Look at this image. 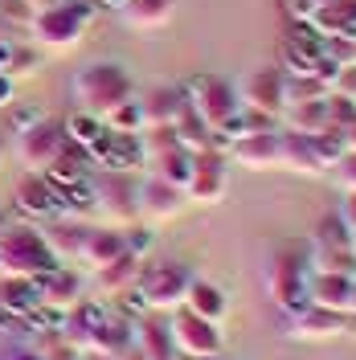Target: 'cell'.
<instances>
[{
    "mask_svg": "<svg viewBox=\"0 0 356 360\" xmlns=\"http://www.w3.org/2000/svg\"><path fill=\"white\" fill-rule=\"evenodd\" d=\"M307 278H312V250L307 242H279L267 262V295L283 315L299 311L307 303Z\"/></svg>",
    "mask_w": 356,
    "mask_h": 360,
    "instance_id": "1",
    "label": "cell"
},
{
    "mask_svg": "<svg viewBox=\"0 0 356 360\" xmlns=\"http://www.w3.org/2000/svg\"><path fill=\"white\" fill-rule=\"evenodd\" d=\"M90 21H94V4L87 0H58L49 8H37L29 17V37L49 49V53H66L74 45H82Z\"/></svg>",
    "mask_w": 356,
    "mask_h": 360,
    "instance_id": "2",
    "label": "cell"
},
{
    "mask_svg": "<svg viewBox=\"0 0 356 360\" xmlns=\"http://www.w3.org/2000/svg\"><path fill=\"white\" fill-rule=\"evenodd\" d=\"M58 266L62 262L37 225H4L0 229V274L4 278H42Z\"/></svg>",
    "mask_w": 356,
    "mask_h": 360,
    "instance_id": "3",
    "label": "cell"
},
{
    "mask_svg": "<svg viewBox=\"0 0 356 360\" xmlns=\"http://www.w3.org/2000/svg\"><path fill=\"white\" fill-rule=\"evenodd\" d=\"M132 94H135V82L119 62H90V66H82L74 74V103L87 115L103 119L111 107L127 103Z\"/></svg>",
    "mask_w": 356,
    "mask_h": 360,
    "instance_id": "4",
    "label": "cell"
},
{
    "mask_svg": "<svg viewBox=\"0 0 356 360\" xmlns=\"http://www.w3.org/2000/svg\"><path fill=\"white\" fill-rule=\"evenodd\" d=\"M189 283H193V274H189V266H180V262H144L139 266V278H135V287L127 295H132L144 311L168 315V311H177V307H184Z\"/></svg>",
    "mask_w": 356,
    "mask_h": 360,
    "instance_id": "5",
    "label": "cell"
},
{
    "mask_svg": "<svg viewBox=\"0 0 356 360\" xmlns=\"http://www.w3.org/2000/svg\"><path fill=\"white\" fill-rule=\"evenodd\" d=\"M90 201H94V213L103 217V225L127 229V225L139 221V180L132 172L94 168L90 172Z\"/></svg>",
    "mask_w": 356,
    "mask_h": 360,
    "instance_id": "6",
    "label": "cell"
},
{
    "mask_svg": "<svg viewBox=\"0 0 356 360\" xmlns=\"http://www.w3.org/2000/svg\"><path fill=\"white\" fill-rule=\"evenodd\" d=\"M234 90H238V107L262 115V119H270V123L283 119V111H287V74H283L279 66L250 70Z\"/></svg>",
    "mask_w": 356,
    "mask_h": 360,
    "instance_id": "7",
    "label": "cell"
},
{
    "mask_svg": "<svg viewBox=\"0 0 356 360\" xmlns=\"http://www.w3.org/2000/svg\"><path fill=\"white\" fill-rule=\"evenodd\" d=\"M225 197H229V152H222V148L193 152V176L184 184V201L222 205Z\"/></svg>",
    "mask_w": 356,
    "mask_h": 360,
    "instance_id": "8",
    "label": "cell"
},
{
    "mask_svg": "<svg viewBox=\"0 0 356 360\" xmlns=\"http://www.w3.org/2000/svg\"><path fill=\"white\" fill-rule=\"evenodd\" d=\"M307 250H312V270H336V274H352L356 278L352 233L344 229L340 213H336V217H324V221L315 225Z\"/></svg>",
    "mask_w": 356,
    "mask_h": 360,
    "instance_id": "9",
    "label": "cell"
},
{
    "mask_svg": "<svg viewBox=\"0 0 356 360\" xmlns=\"http://www.w3.org/2000/svg\"><path fill=\"white\" fill-rule=\"evenodd\" d=\"M66 123L62 119H37V123H29L25 131H17V160H21V168L29 172H45L53 160L62 156V148H66Z\"/></svg>",
    "mask_w": 356,
    "mask_h": 360,
    "instance_id": "10",
    "label": "cell"
},
{
    "mask_svg": "<svg viewBox=\"0 0 356 360\" xmlns=\"http://www.w3.org/2000/svg\"><path fill=\"white\" fill-rule=\"evenodd\" d=\"M168 332H172V344H177V356H189V360L222 356V328L193 315L189 307L168 311Z\"/></svg>",
    "mask_w": 356,
    "mask_h": 360,
    "instance_id": "11",
    "label": "cell"
},
{
    "mask_svg": "<svg viewBox=\"0 0 356 360\" xmlns=\"http://www.w3.org/2000/svg\"><path fill=\"white\" fill-rule=\"evenodd\" d=\"M184 94H189L193 111L201 115V123H205L209 131H217L225 119L238 111V90H234V82H225L222 74H197V78L184 86Z\"/></svg>",
    "mask_w": 356,
    "mask_h": 360,
    "instance_id": "12",
    "label": "cell"
},
{
    "mask_svg": "<svg viewBox=\"0 0 356 360\" xmlns=\"http://www.w3.org/2000/svg\"><path fill=\"white\" fill-rule=\"evenodd\" d=\"M287 336L291 340H332V336H348V311H328V307H315V303H303L299 311L287 315Z\"/></svg>",
    "mask_w": 356,
    "mask_h": 360,
    "instance_id": "13",
    "label": "cell"
},
{
    "mask_svg": "<svg viewBox=\"0 0 356 360\" xmlns=\"http://www.w3.org/2000/svg\"><path fill=\"white\" fill-rule=\"evenodd\" d=\"M87 156L94 168L103 172H135L144 168V152H139V135H115L103 131L94 143L87 148Z\"/></svg>",
    "mask_w": 356,
    "mask_h": 360,
    "instance_id": "14",
    "label": "cell"
},
{
    "mask_svg": "<svg viewBox=\"0 0 356 360\" xmlns=\"http://www.w3.org/2000/svg\"><path fill=\"white\" fill-rule=\"evenodd\" d=\"M184 188L177 184H168V180L160 176H148L139 180V217L152 225H164V221H177L180 213H184Z\"/></svg>",
    "mask_w": 356,
    "mask_h": 360,
    "instance_id": "15",
    "label": "cell"
},
{
    "mask_svg": "<svg viewBox=\"0 0 356 360\" xmlns=\"http://www.w3.org/2000/svg\"><path fill=\"white\" fill-rule=\"evenodd\" d=\"M229 164L250 168V172H274L279 168V131L267 127V131H250L242 139H234L229 143Z\"/></svg>",
    "mask_w": 356,
    "mask_h": 360,
    "instance_id": "16",
    "label": "cell"
},
{
    "mask_svg": "<svg viewBox=\"0 0 356 360\" xmlns=\"http://www.w3.org/2000/svg\"><path fill=\"white\" fill-rule=\"evenodd\" d=\"M17 209H21L25 217H37V221H53V217H62V197H58V188L42 176V172H29V176L17 184Z\"/></svg>",
    "mask_w": 356,
    "mask_h": 360,
    "instance_id": "17",
    "label": "cell"
},
{
    "mask_svg": "<svg viewBox=\"0 0 356 360\" xmlns=\"http://www.w3.org/2000/svg\"><path fill=\"white\" fill-rule=\"evenodd\" d=\"M132 344L144 352V360H180L177 344H172V332H168V319L160 311L139 315L132 323Z\"/></svg>",
    "mask_w": 356,
    "mask_h": 360,
    "instance_id": "18",
    "label": "cell"
},
{
    "mask_svg": "<svg viewBox=\"0 0 356 360\" xmlns=\"http://www.w3.org/2000/svg\"><path fill=\"white\" fill-rule=\"evenodd\" d=\"M127 250V242H123V229H115V225H90L87 238H82V250H78V266L82 270H103L107 262H115L119 254Z\"/></svg>",
    "mask_w": 356,
    "mask_h": 360,
    "instance_id": "19",
    "label": "cell"
},
{
    "mask_svg": "<svg viewBox=\"0 0 356 360\" xmlns=\"http://www.w3.org/2000/svg\"><path fill=\"white\" fill-rule=\"evenodd\" d=\"M37 287H42V307H53V311L66 315L78 299H87V283H82V270H70L66 262L58 270H49V274H42L37 278Z\"/></svg>",
    "mask_w": 356,
    "mask_h": 360,
    "instance_id": "20",
    "label": "cell"
},
{
    "mask_svg": "<svg viewBox=\"0 0 356 360\" xmlns=\"http://www.w3.org/2000/svg\"><path fill=\"white\" fill-rule=\"evenodd\" d=\"M279 168H287V172H299V176H328V168L319 164L312 148V135H299V131H279Z\"/></svg>",
    "mask_w": 356,
    "mask_h": 360,
    "instance_id": "21",
    "label": "cell"
},
{
    "mask_svg": "<svg viewBox=\"0 0 356 360\" xmlns=\"http://www.w3.org/2000/svg\"><path fill=\"white\" fill-rule=\"evenodd\" d=\"M307 29L315 37H348V41H356V0H319Z\"/></svg>",
    "mask_w": 356,
    "mask_h": 360,
    "instance_id": "22",
    "label": "cell"
},
{
    "mask_svg": "<svg viewBox=\"0 0 356 360\" xmlns=\"http://www.w3.org/2000/svg\"><path fill=\"white\" fill-rule=\"evenodd\" d=\"M352 274H336V270H312L307 278V303L328 307V311H348L352 303Z\"/></svg>",
    "mask_w": 356,
    "mask_h": 360,
    "instance_id": "23",
    "label": "cell"
},
{
    "mask_svg": "<svg viewBox=\"0 0 356 360\" xmlns=\"http://www.w3.org/2000/svg\"><path fill=\"white\" fill-rule=\"evenodd\" d=\"M148 258H139L132 250H123L115 262H107L103 270H94V291L115 299V295H127L135 287V278H139V266H144Z\"/></svg>",
    "mask_w": 356,
    "mask_h": 360,
    "instance_id": "24",
    "label": "cell"
},
{
    "mask_svg": "<svg viewBox=\"0 0 356 360\" xmlns=\"http://www.w3.org/2000/svg\"><path fill=\"white\" fill-rule=\"evenodd\" d=\"M90 172H94V164H90V156L82 152V148H74V143H66L62 148V156L53 160L49 168H45L42 176L58 188V193H66V188H78V184H87Z\"/></svg>",
    "mask_w": 356,
    "mask_h": 360,
    "instance_id": "25",
    "label": "cell"
},
{
    "mask_svg": "<svg viewBox=\"0 0 356 360\" xmlns=\"http://www.w3.org/2000/svg\"><path fill=\"white\" fill-rule=\"evenodd\" d=\"M184 103H189V94L180 86H152L139 98V107H144V127H172L177 115L184 111Z\"/></svg>",
    "mask_w": 356,
    "mask_h": 360,
    "instance_id": "26",
    "label": "cell"
},
{
    "mask_svg": "<svg viewBox=\"0 0 356 360\" xmlns=\"http://www.w3.org/2000/svg\"><path fill=\"white\" fill-rule=\"evenodd\" d=\"M177 17V0H127L119 8V21L139 33H156Z\"/></svg>",
    "mask_w": 356,
    "mask_h": 360,
    "instance_id": "27",
    "label": "cell"
},
{
    "mask_svg": "<svg viewBox=\"0 0 356 360\" xmlns=\"http://www.w3.org/2000/svg\"><path fill=\"white\" fill-rule=\"evenodd\" d=\"M42 307V287L37 278H4L0 274V311L13 319H29Z\"/></svg>",
    "mask_w": 356,
    "mask_h": 360,
    "instance_id": "28",
    "label": "cell"
},
{
    "mask_svg": "<svg viewBox=\"0 0 356 360\" xmlns=\"http://www.w3.org/2000/svg\"><path fill=\"white\" fill-rule=\"evenodd\" d=\"M123 348H132V319H111V315H103V323L90 332L87 356L111 360V356H119Z\"/></svg>",
    "mask_w": 356,
    "mask_h": 360,
    "instance_id": "29",
    "label": "cell"
},
{
    "mask_svg": "<svg viewBox=\"0 0 356 360\" xmlns=\"http://www.w3.org/2000/svg\"><path fill=\"white\" fill-rule=\"evenodd\" d=\"M87 221H78V217H53V221L45 225V242L49 250L58 254V262H74L78 258V250H82V238H87Z\"/></svg>",
    "mask_w": 356,
    "mask_h": 360,
    "instance_id": "30",
    "label": "cell"
},
{
    "mask_svg": "<svg viewBox=\"0 0 356 360\" xmlns=\"http://www.w3.org/2000/svg\"><path fill=\"white\" fill-rule=\"evenodd\" d=\"M184 307L201 319H209V323H222L225 311H229V303H225V291L217 283H205V278H193L189 283V295H184Z\"/></svg>",
    "mask_w": 356,
    "mask_h": 360,
    "instance_id": "31",
    "label": "cell"
},
{
    "mask_svg": "<svg viewBox=\"0 0 356 360\" xmlns=\"http://www.w3.org/2000/svg\"><path fill=\"white\" fill-rule=\"evenodd\" d=\"M144 168H148V176H160V180H168V184H177V188H184L189 176H193V152L184 143H177V148H168L160 156L144 160Z\"/></svg>",
    "mask_w": 356,
    "mask_h": 360,
    "instance_id": "32",
    "label": "cell"
},
{
    "mask_svg": "<svg viewBox=\"0 0 356 360\" xmlns=\"http://www.w3.org/2000/svg\"><path fill=\"white\" fill-rule=\"evenodd\" d=\"M283 123H287V131H299V135L324 131V127H328V98H315V103H287Z\"/></svg>",
    "mask_w": 356,
    "mask_h": 360,
    "instance_id": "33",
    "label": "cell"
},
{
    "mask_svg": "<svg viewBox=\"0 0 356 360\" xmlns=\"http://www.w3.org/2000/svg\"><path fill=\"white\" fill-rule=\"evenodd\" d=\"M103 127L115 135H139L144 131V107H139V94H132L127 103H119L103 115Z\"/></svg>",
    "mask_w": 356,
    "mask_h": 360,
    "instance_id": "34",
    "label": "cell"
},
{
    "mask_svg": "<svg viewBox=\"0 0 356 360\" xmlns=\"http://www.w3.org/2000/svg\"><path fill=\"white\" fill-rule=\"evenodd\" d=\"M103 131H107V127H103V119H98V115L74 111V115L66 119V139L74 143V148H82V152H87V148H90V143H94Z\"/></svg>",
    "mask_w": 356,
    "mask_h": 360,
    "instance_id": "35",
    "label": "cell"
},
{
    "mask_svg": "<svg viewBox=\"0 0 356 360\" xmlns=\"http://www.w3.org/2000/svg\"><path fill=\"white\" fill-rule=\"evenodd\" d=\"M332 86L315 74H299V78H287V103H315V98H328Z\"/></svg>",
    "mask_w": 356,
    "mask_h": 360,
    "instance_id": "36",
    "label": "cell"
},
{
    "mask_svg": "<svg viewBox=\"0 0 356 360\" xmlns=\"http://www.w3.org/2000/svg\"><path fill=\"white\" fill-rule=\"evenodd\" d=\"M312 148H315V156H319V164L332 172L336 164H340V156H344V139H340V131L336 127H324V131H315L312 135Z\"/></svg>",
    "mask_w": 356,
    "mask_h": 360,
    "instance_id": "37",
    "label": "cell"
},
{
    "mask_svg": "<svg viewBox=\"0 0 356 360\" xmlns=\"http://www.w3.org/2000/svg\"><path fill=\"white\" fill-rule=\"evenodd\" d=\"M37 66H42V58L29 49V45H13V62H8V78L17 82V78H29V74H37Z\"/></svg>",
    "mask_w": 356,
    "mask_h": 360,
    "instance_id": "38",
    "label": "cell"
},
{
    "mask_svg": "<svg viewBox=\"0 0 356 360\" xmlns=\"http://www.w3.org/2000/svg\"><path fill=\"white\" fill-rule=\"evenodd\" d=\"M328 86H332L336 98H356V62L336 66V74L328 78Z\"/></svg>",
    "mask_w": 356,
    "mask_h": 360,
    "instance_id": "39",
    "label": "cell"
},
{
    "mask_svg": "<svg viewBox=\"0 0 356 360\" xmlns=\"http://www.w3.org/2000/svg\"><path fill=\"white\" fill-rule=\"evenodd\" d=\"M352 119H356V103L352 98H336V94H328V127L344 131Z\"/></svg>",
    "mask_w": 356,
    "mask_h": 360,
    "instance_id": "40",
    "label": "cell"
},
{
    "mask_svg": "<svg viewBox=\"0 0 356 360\" xmlns=\"http://www.w3.org/2000/svg\"><path fill=\"white\" fill-rule=\"evenodd\" d=\"M332 172H336V184H340L344 193H356V152H344Z\"/></svg>",
    "mask_w": 356,
    "mask_h": 360,
    "instance_id": "41",
    "label": "cell"
},
{
    "mask_svg": "<svg viewBox=\"0 0 356 360\" xmlns=\"http://www.w3.org/2000/svg\"><path fill=\"white\" fill-rule=\"evenodd\" d=\"M283 8H287V17H291V21L307 25V21H312V13L319 8V0H283Z\"/></svg>",
    "mask_w": 356,
    "mask_h": 360,
    "instance_id": "42",
    "label": "cell"
},
{
    "mask_svg": "<svg viewBox=\"0 0 356 360\" xmlns=\"http://www.w3.org/2000/svg\"><path fill=\"white\" fill-rule=\"evenodd\" d=\"M340 221L352 233V250H356V193H344V205H340Z\"/></svg>",
    "mask_w": 356,
    "mask_h": 360,
    "instance_id": "43",
    "label": "cell"
},
{
    "mask_svg": "<svg viewBox=\"0 0 356 360\" xmlns=\"http://www.w3.org/2000/svg\"><path fill=\"white\" fill-rule=\"evenodd\" d=\"M0 360H42L33 344H4L0 348Z\"/></svg>",
    "mask_w": 356,
    "mask_h": 360,
    "instance_id": "44",
    "label": "cell"
},
{
    "mask_svg": "<svg viewBox=\"0 0 356 360\" xmlns=\"http://www.w3.org/2000/svg\"><path fill=\"white\" fill-rule=\"evenodd\" d=\"M13 94H17V82L0 70V111H8V107H13Z\"/></svg>",
    "mask_w": 356,
    "mask_h": 360,
    "instance_id": "45",
    "label": "cell"
},
{
    "mask_svg": "<svg viewBox=\"0 0 356 360\" xmlns=\"http://www.w3.org/2000/svg\"><path fill=\"white\" fill-rule=\"evenodd\" d=\"M340 139H344V152H356V119L340 131Z\"/></svg>",
    "mask_w": 356,
    "mask_h": 360,
    "instance_id": "46",
    "label": "cell"
},
{
    "mask_svg": "<svg viewBox=\"0 0 356 360\" xmlns=\"http://www.w3.org/2000/svg\"><path fill=\"white\" fill-rule=\"evenodd\" d=\"M111 360H144V352H139V348H123V352H119V356H111Z\"/></svg>",
    "mask_w": 356,
    "mask_h": 360,
    "instance_id": "47",
    "label": "cell"
},
{
    "mask_svg": "<svg viewBox=\"0 0 356 360\" xmlns=\"http://www.w3.org/2000/svg\"><path fill=\"white\" fill-rule=\"evenodd\" d=\"M21 4L29 13H37V8H49V4H58V0H21Z\"/></svg>",
    "mask_w": 356,
    "mask_h": 360,
    "instance_id": "48",
    "label": "cell"
},
{
    "mask_svg": "<svg viewBox=\"0 0 356 360\" xmlns=\"http://www.w3.org/2000/svg\"><path fill=\"white\" fill-rule=\"evenodd\" d=\"M98 4H103V8H115V13H119V8H123L127 0H98Z\"/></svg>",
    "mask_w": 356,
    "mask_h": 360,
    "instance_id": "49",
    "label": "cell"
},
{
    "mask_svg": "<svg viewBox=\"0 0 356 360\" xmlns=\"http://www.w3.org/2000/svg\"><path fill=\"white\" fill-rule=\"evenodd\" d=\"M4 156H8V139H4V131H0V164H4Z\"/></svg>",
    "mask_w": 356,
    "mask_h": 360,
    "instance_id": "50",
    "label": "cell"
},
{
    "mask_svg": "<svg viewBox=\"0 0 356 360\" xmlns=\"http://www.w3.org/2000/svg\"><path fill=\"white\" fill-rule=\"evenodd\" d=\"M348 315L356 319V283H352V303H348Z\"/></svg>",
    "mask_w": 356,
    "mask_h": 360,
    "instance_id": "51",
    "label": "cell"
},
{
    "mask_svg": "<svg viewBox=\"0 0 356 360\" xmlns=\"http://www.w3.org/2000/svg\"><path fill=\"white\" fill-rule=\"evenodd\" d=\"M352 62H356V45H352Z\"/></svg>",
    "mask_w": 356,
    "mask_h": 360,
    "instance_id": "52",
    "label": "cell"
},
{
    "mask_svg": "<svg viewBox=\"0 0 356 360\" xmlns=\"http://www.w3.org/2000/svg\"><path fill=\"white\" fill-rule=\"evenodd\" d=\"M0 229H4V217H0Z\"/></svg>",
    "mask_w": 356,
    "mask_h": 360,
    "instance_id": "53",
    "label": "cell"
},
{
    "mask_svg": "<svg viewBox=\"0 0 356 360\" xmlns=\"http://www.w3.org/2000/svg\"><path fill=\"white\" fill-rule=\"evenodd\" d=\"M209 360H222V356H209Z\"/></svg>",
    "mask_w": 356,
    "mask_h": 360,
    "instance_id": "54",
    "label": "cell"
},
{
    "mask_svg": "<svg viewBox=\"0 0 356 360\" xmlns=\"http://www.w3.org/2000/svg\"><path fill=\"white\" fill-rule=\"evenodd\" d=\"M87 4H94V0H87Z\"/></svg>",
    "mask_w": 356,
    "mask_h": 360,
    "instance_id": "55",
    "label": "cell"
},
{
    "mask_svg": "<svg viewBox=\"0 0 356 360\" xmlns=\"http://www.w3.org/2000/svg\"><path fill=\"white\" fill-rule=\"evenodd\" d=\"M180 360H189V356H180Z\"/></svg>",
    "mask_w": 356,
    "mask_h": 360,
    "instance_id": "56",
    "label": "cell"
},
{
    "mask_svg": "<svg viewBox=\"0 0 356 360\" xmlns=\"http://www.w3.org/2000/svg\"><path fill=\"white\" fill-rule=\"evenodd\" d=\"M352 103H356V98H352Z\"/></svg>",
    "mask_w": 356,
    "mask_h": 360,
    "instance_id": "57",
    "label": "cell"
}]
</instances>
